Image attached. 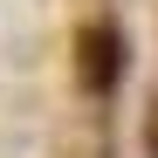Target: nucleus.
<instances>
[{
    "label": "nucleus",
    "instance_id": "f257e3e1",
    "mask_svg": "<svg viewBox=\"0 0 158 158\" xmlns=\"http://www.w3.org/2000/svg\"><path fill=\"white\" fill-rule=\"evenodd\" d=\"M117 76H124V41H117L110 21H89V28L76 35V83L89 96H110Z\"/></svg>",
    "mask_w": 158,
    "mask_h": 158
},
{
    "label": "nucleus",
    "instance_id": "f03ea898",
    "mask_svg": "<svg viewBox=\"0 0 158 158\" xmlns=\"http://www.w3.org/2000/svg\"><path fill=\"white\" fill-rule=\"evenodd\" d=\"M144 151L158 158V110H151V124H144Z\"/></svg>",
    "mask_w": 158,
    "mask_h": 158
}]
</instances>
